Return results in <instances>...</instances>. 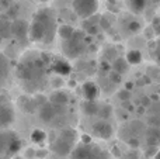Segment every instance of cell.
<instances>
[{
  "label": "cell",
  "mask_w": 160,
  "mask_h": 159,
  "mask_svg": "<svg viewBox=\"0 0 160 159\" xmlns=\"http://www.w3.org/2000/svg\"><path fill=\"white\" fill-rule=\"evenodd\" d=\"M86 48H87V44H86V34L82 33V31H75L72 37L66 41H63V45H62V49H63V54L68 56V58H79L82 54L86 52Z\"/></svg>",
  "instance_id": "277c9868"
},
{
  "label": "cell",
  "mask_w": 160,
  "mask_h": 159,
  "mask_svg": "<svg viewBox=\"0 0 160 159\" xmlns=\"http://www.w3.org/2000/svg\"><path fill=\"white\" fill-rule=\"evenodd\" d=\"M146 142L149 146H156L160 144V128L150 127L146 131Z\"/></svg>",
  "instance_id": "2e32d148"
},
{
  "label": "cell",
  "mask_w": 160,
  "mask_h": 159,
  "mask_svg": "<svg viewBox=\"0 0 160 159\" xmlns=\"http://www.w3.org/2000/svg\"><path fill=\"white\" fill-rule=\"evenodd\" d=\"M48 66L49 65L45 59V55H37V54L25 55L17 66V76L22 87L27 92H37L42 89L47 82Z\"/></svg>",
  "instance_id": "6da1fadb"
},
{
  "label": "cell",
  "mask_w": 160,
  "mask_h": 159,
  "mask_svg": "<svg viewBox=\"0 0 160 159\" xmlns=\"http://www.w3.org/2000/svg\"><path fill=\"white\" fill-rule=\"evenodd\" d=\"M14 109L7 99L0 96V130H6L14 121Z\"/></svg>",
  "instance_id": "52a82bcc"
},
{
  "label": "cell",
  "mask_w": 160,
  "mask_h": 159,
  "mask_svg": "<svg viewBox=\"0 0 160 159\" xmlns=\"http://www.w3.org/2000/svg\"><path fill=\"white\" fill-rule=\"evenodd\" d=\"M76 138H78V134H76L75 130L72 128L62 130L61 134L52 141L51 149L59 156H68V155L72 154L73 148H75Z\"/></svg>",
  "instance_id": "3957f363"
},
{
  "label": "cell",
  "mask_w": 160,
  "mask_h": 159,
  "mask_svg": "<svg viewBox=\"0 0 160 159\" xmlns=\"http://www.w3.org/2000/svg\"><path fill=\"white\" fill-rule=\"evenodd\" d=\"M143 111H145V107H138V114H143Z\"/></svg>",
  "instance_id": "1f68e13d"
},
{
  "label": "cell",
  "mask_w": 160,
  "mask_h": 159,
  "mask_svg": "<svg viewBox=\"0 0 160 159\" xmlns=\"http://www.w3.org/2000/svg\"><path fill=\"white\" fill-rule=\"evenodd\" d=\"M118 97H119V100H121V101H128V99H129V92H128L127 89L119 90Z\"/></svg>",
  "instance_id": "4316f807"
},
{
  "label": "cell",
  "mask_w": 160,
  "mask_h": 159,
  "mask_svg": "<svg viewBox=\"0 0 160 159\" xmlns=\"http://www.w3.org/2000/svg\"><path fill=\"white\" fill-rule=\"evenodd\" d=\"M82 93L84 100L87 101H96L100 96V87L94 82H86L82 86Z\"/></svg>",
  "instance_id": "7c38bea8"
},
{
  "label": "cell",
  "mask_w": 160,
  "mask_h": 159,
  "mask_svg": "<svg viewBox=\"0 0 160 159\" xmlns=\"http://www.w3.org/2000/svg\"><path fill=\"white\" fill-rule=\"evenodd\" d=\"M75 28L72 27V25H68V24H62L61 27H58V34L59 37H61L63 41H66V39H69L70 37L75 34Z\"/></svg>",
  "instance_id": "d6986e66"
},
{
  "label": "cell",
  "mask_w": 160,
  "mask_h": 159,
  "mask_svg": "<svg viewBox=\"0 0 160 159\" xmlns=\"http://www.w3.org/2000/svg\"><path fill=\"white\" fill-rule=\"evenodd\" d=\"M63 107H56L53 104H51L49 101L48 103H44L41 107H39V118H41L44 123H52L56 117L59 115V110H62Z\"/></svg>",
  "instance_id": "30bf717a"
},
{
  "label": "cell",
  "mask_w": 160,
  "mask_h": 159,
  "mask_svg": "<svg viewBox=\"0 0 160 159\" xmlns=\"http://www.w3.org/2000/svg\"><path fill=\"white\" fill-rule=\"evenodd\" d=\"M129 8L133 13H142L146 8V0H129Z\"/></svg>",
  "instance_id": "44dd1931"
},
{
  "label": "cell",
  "mask_w": 160,
  "mask_h": 159,
  "mask_svg": "<svg viewBox=\"0 0 160 159\" xmlns=\"http://www.w3.org/2000/svg\"><path fill=\"white\" fill-rule=\"evenodd\" d=\"M72 7L80 18H90L98 10V0H73Z\"/></svg>",
  "instance_id": "8992f818"
},
{
  "label": "cell",
  "mask_w": 160,
  "mask_h": 159,
  "mask_svg": "<svg viewBox=\"0 0 160 159\" xmlns=\"http://www.w3.org/2000/svg\"><path fill=\"white\" fill-rule=\"evenodd\" d=\"M114 69V72L119 73V75H122V73L128 72V69H129V64L127 62V59L125 58H115L112 62V66H111Z\"/></svg>",
  "instance_id": "e0dca14e"
},
{
  "label": "cell",
  "mask_w": 160,
  "mask_h": 159,
  "mask_svg": "<svg viewBox=\"0 0 160 159\" xmlns=\"http://www.w3.org/2000/svg\"><path fill=\"white\" fill-rule=\"evenodd\" d=\"M70 159H107V154L96 144H80L75 146L70 154Z\"/></svg>",
  "instance_id": "5b68a950"
},
{
  "label": "cell",
  "mask_w": 160,
  "mask_h": 159,
  "mask_svg": "<svg viewBox=\"0 0 160 159\" xmlns=\"http://www.w3.org/2000/svg\"><path fill=\"white\" fill-rule=\"evenodd\" d=\"M14 159H22V158H20V156H16V158H14Z\"/></svg>",
  "instance_id": "e575fe53"
},
{
  "label": "cell",
  "mask_w": 160,
  "mask_h": 159,
  "mask_svg": "<svg viewBox=\"0 0 160 159\" xmlns=\"http://www.w3.org/2000/svg\"><path fill=\"white\" fill-rule=\"evenodd\" d=\"M28 31H30V24L25 20H16V21L11 23V34L18 41H22V42L27 41Z\"/></svg>",
  "instance_id": "9c48e42d"
},
{
  "label": "cell",
  "mask_w": 160,
  "mask_h": 159,
  "mask_svg": "<svg viewBox=\"0 0 160 159\" xmlns=\"http://www.w3.org/2000/svg\"><path fill=\"white\" fill-rule=\"evenodd\" d=\"M91 132L94 137L100 138V140H110L114 134V128L105 120H100L91 127Z\"/></svg>",
  "instance_id": "ba28073f"
},
{
  "label": "cell",
  "mask_w": 160,
  "mask_h": 159,
  "mask_svg": "<svg viewBox=\"0 0 160 159\" xmlns=\"http://www.w3.org/2000/svg\"><path fill=\"white\" fill-rule=\"evenodd\" d=\"M127 142H128V145H129V146L136 148V146H139V138H129Z\"/></svg>",
  "instance_id": "f1b7e54d"
},
{
  "label": "cell",
  "mask_w": 160,
  "mask_h": 159,
  "mask_svg": "<svg viewBox=\"0 0 160 159\" xmlns=\"http://www.w3.org/2000/svg\"><path fill=\"white\" fill-rule=\"evenodd\" d=\"M98 109H100V106L96 103V101L84 100L82 103V111L86 115H96V114H98Z\"/></svg>",
  "instance_id": "ac0fdd59"
},
{
  "label": "cell",
  "mask_w": 160,
  "mask_h": 159,
  "mask_svg": "<svg viewBox=\"0 0 160 159\" xmlns=\"http://www.w3.org/2000/svg\"><path fill=\"white\" fill-rule=\"evenodd\" d=\"M150 97H142V103H141V106L142 107H146L148 104H150Z\"/></svg>",
  "instance_id": "f546056e"
},
{
  "label": "cell",
  "mask_w": 160,
  "mask_h": 159,
  "mask_svg": "<svg viewBox=\"0 0 160 159\" xmlns=\"http://www.w3.org/2000/svg\"><path fill=\"white\" fill-rule=\"evenodd\" d=\"M125 59H127V62L129 65H138V64H141L142 62V54L139 52L138 49H132V51H129V52L127 54Z\"/></svg>",
  "instance_id": "ffe728a7"
},
{
  "label": "cell",
  "mask_w": 160,
  "mask_h": 159,
  "mask_svg": "<svg viewBox=\"0 0 160 159\" xmlns=\"http://www.w3.org/2000/svg\"><path fill=\"white\" fill-rule=\"evenodd\" d=\"M111 113H112V109H111L110 104H107V106H102L98 109V114L101 115V118H108L111 115Z\"/></svg>",
  "instance_id": "d4e9b609"
},
{
  "label": "cell",
  "mask_w": 160,
  "mask_h": 159,
  "mask_svg": "<svg viewBox=\"0 0 160 159\" xmlns=\"http://www.w3.org/2000/svg\"><path fill=\"white\" fill-rule=\"evenodd\" d=\"M110 79L112 83H121V75L117 72H111L110 73Z\"/></svg>",
  "instance_id": "83f0119b"
},
{
  "label": "cell",
  "mask_w": 160,
  "mask_h": 159,
  "mask_svg": "<svg viewBox=\"0 0 160 159\" xmlns=\"http://www.w3.org/2000/svg\"><path fill=\"white\" fill-rule=\"evenodd\" d=\"M114 154H115V155H118V156H119V151H118V149H117V148H114Z\"/></svg>",
  "instance_id": "836d02e7"
},
{
  "label": "cell",
  "mask_w": 160,
  "mask_h": 159,
  "mask_svg": "<svg viewBox=\"0 0 160 159\" xmlns=\"http://www.w3.org/2000/svg\"><path fill=\"white\" fill-rule=\"evenodd\" d=\"M45 140H47V134H45V131H42V130L37 128L31 132V141H32L34 144H42Z\"/></svg>",
  "instance_id": "7402d4cb"
},
{
  "label": "cell",
  "mask_w": 160,
  "mask_h": 159,
  "mask_svg": "<svg viewBox=\"0 0 160 159\" xmlns=\"http://www.w3.org/2000/svg\"><path fill=\"white\" fill-rule=\"evenodd\" d=\"M10 34H11V23L2 20V21H0V38L7 37V35H10Z\"/></svg>",
  "instance_id": "603a6c76"
},
{
  "label": "cell",
  "mask_w": 160,
  "mask_h": 159,
  "mask_svg": "<svg viewBox=\"0 0 160 159\" xmlns=\"http://www.w3.org/2000/svg\"><path fill=\"white\" fill-rule=\"evenodd\" d=\"M17 137V134H14L13 131L8 130H0V159L8 156V148L10 144L14 138Z\"/></svg>",
  "instance_id": "8fae6325"
},
{
  "label": "cell",
  "mask_w": 160,
  "mask_h": 159,
  "mask_svg": "<svg viewBox=\"0 0 160 159\" xmlns=\"http://www.w3.org/2000/svg\"><path fill=\"white\" fill-rule=\"evenodd\" d=\"M51 68H52L53 72L59 76H66L72 72V66H70V64L66 61V59H61V58L55 59V61L52 62V65H51Z\"/></svg>",
  "instance_id": "4fadbf2b"
},
{
  "label": "cell",
  "mask_w": 160,
  "mask_h": 159,
  "mask_svg": "<svg viewBox=\"0 0 160 159\" xmlns=\"http://www.w3.org/2000/svg\"><path fill=\"white\" fill-rule=\"evenodd\" d=\"M49 103L56 107H65L69 103V96H68V93L62 92V90H56V92H53L51 95Z\"/></svg>",
  "instance_id": "5bb4252c"
},
{
  "label": "cell",
  "mask_w": 160,
  "mask_h": 159,
  "mask_svg": "<svg viewBox=\"0 0 160 159\" xmlns=\"http://www.w3.org/2000/svg\"><path fill=\"white\" fill-rule=\"evenodd\" d=\"M35 155L38 158H41V156H45L47 155V151H39V152H35Z\"/></svg>",
  "instance_id": "4dcf8cb0"
},
{
  "label": "cell",
  "mask_w": 160,
  "mask_h": 159,
  "mask_svg": "<svg viewBox=\"0 0 160 159\" xmlns=\"http://www.w3.org/2000/svg\"><path fill=\"white\" fill-rule=\"evenodd\" d=\"M56 33H58V25H56L55 13L49 8H42L34 16L32 23L30 24L28 39L32 42L49 44L53 41Z\"/></svg>",
  "instance_id": "7a4b0ae2"
},
{
  "label": "cell",
  "mask_w": 160,
  "mask_h": 159,
  "mask_svg": "<svg viewBox=\"0 0 160 159\" xmlns=\"http://www.w3.org/2000/svg\"><path fill=\"white\" fill-rule=\"evenodd\" d=\"M149 126L155 127V128H160V113H153L149 117Z\"/></svg>",
  "instance_id": "cb8c5ba5"
},
{
  "label": "cell",
  "mask_w": 160,
  "mask_h": 159,
  "mask_svg": "<svg viewBox=\"0 0 160 159\" xmlns=\"http://www.w3.org/2000/svg\"><path fill=\"white\" fill-rule=\"evenodd\" d=\"M155 159H160V149H159V151H158V154H156V155H155Z\"/></svg>",
  "instance_id": "d6a6232c"
},
{
  "label": "cell",
  "mask_w": 160,
  "mask_h": 159,
  "mask_svg": "<svg viewBox=\"0 0 160 159\" xmlns=\"http://www.w3.org/2000/svg\"><path fill=\"white\" fill-rule=\"evenodd\" d=\"M8 73H10V61L7 56L0 52V86L6 83Z\"/></svg>",
  "instance_id": "9a60e30c"
},
{
  "label": "cell",
  "mask_w": 160,
  "mask_h": 159,
  "mask_svg": "<svg viewBox=\"0 0 160 159\" xmlns=\"http://www.w3.org/2000/svg\"><path fill=\"white\" fill-rule=\"evenodd\" d=\"M127 28H128V31H129V33H138V31L141 30V23L136 21V20H133V21L128 23Z\"/></svg>",
  "instance_id": "484cf974"
},
{
  "label": "cell",
  "mask_w": 160,
  "mask_h": 159,
  "mask_svg": "<svg viewBox=\"0 0 160 159\" xmlns=\"http://www.w3.org/2000/svg\"><path fill=\"white\" fill-rule=\"evenodd\" d=\"M38 2H47V0H38Z\"/></svg>",
  "instance_id": "d590c367"
}]
</instances>
